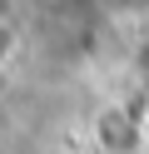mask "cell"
Returning <instances> with one entry per match:
<instances>
[{
	"instance_id": "obj_1",
	"label": "cell",
	"mask_w": 149,
	"mask_h": 154,
	"mask_svg": "<svg viewBox=\"0 0 149 154\" xmlns=\"http://www.w3.org/2000/svg\"><path fill=\"white\" fill-rule=\"evenodd\" d=\"M89 154H149L144 100H109L89 114Z\"/></svg>"
},
{
	"instance_id": "obj_2",
	"label": "cell",
	"mask_w": 149,
	"mask_h": 154,
	"mask_svg": "<svg viewBox=\"0 0 149 154\" xmlns=\"http://www.w3.org/2000/svg\"><path fill=\"white\" fill-rule=\"evenodd\" d=\"M20 50V35H15V20H0V70H5L10 60H15Z\"/></svg>"
},
{
	"instance_id": "obj_3",
	"label": "cell",
	"mask_w": 149,
	"mask_h": 154,
	"mask_svg": "<svg viewBox=\"0 0 149 154\" xmlns=\"http://www.w3.org/2000/svg\"><path fill=\"white\" fill-rule=\"evenodd\" d=\"M134 70H139V85H144V94H149V40L139 45V55H134Z\"/></svg>"
},
{
	"instance_id": "obj_4",
	"label": "cell",
	"mask_w": 149,
	"mask_h": 154,
	"mask_svg": "<svg viewBox=\"0 0 149 154\" xmlns=\"http://www.w3.org/2000/svg\"><path fill=\"white\" fill-rule=\"evenodd\" d=\"M0 20H10V0H0Z\"/></svg>"
},
{
	"instance_id": "obj_5",
	"label": "cell",
	"mask_w": 149,
	"mask_h": 154,
	"mask_svg": "<svg viewBox=\"0 0 149 154\" xmlns=\"http://www.w3.org/2000/svg\"><path fill=\"white\" fill-rule=\"evenodd\" d=\"M0 149H5V134H0Z\"/></svg>"
},
{
	"instance_id": "obj_6",
	"label": "cell",
	"mask_w": 149,
	"mask_h": 154,
	"mask_svg": "<svg viewBox=\"0 0 149 154\" xmlns=\"http://www.w3.org/2000/svg\"><path fill=\"white\" fill-rule=\"evenodd\" d=\"M144 109H149V94H144Z\"/></svg>"
}]
</instances>
